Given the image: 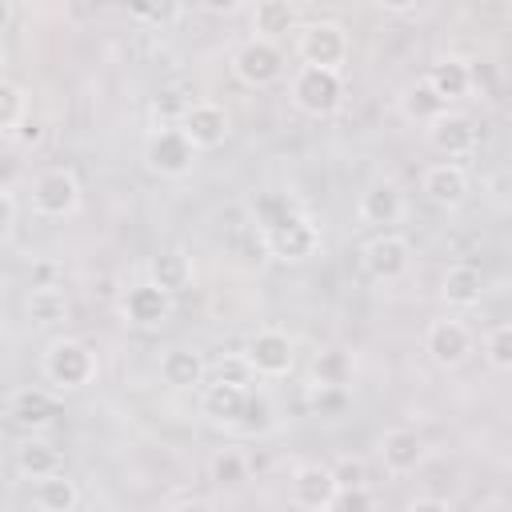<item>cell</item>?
Segmentation results:
<instances>
[{
    "instance_id": "25",
    "label": "cell",
    "mask_w": 512,
    "mask_h": 512,
    "mask_svg": "<svg viewBox=\"0 0 512 512\" xmlns=\"http://www.w3.org/2000/svg\"><path fill=\"white\" fill-rule=\"evenodd\" d=\"M212 368L204 364V356L196 348H168L160 356V380L168 388H204V376Z\"/></svg>"
},
{
    "instance_id": "20",
    "label": "cell",
    "mask_w": 512,
    "mask_h": 512,
    "mask_svg": "<svg viewBox=\"0 0 512 512\" xmlns=\"http://www.w3.org/2000/svg\"><path fill=\"white\" fill-rule=\"evenodd\" d=\"M148 280H152L156 288H164L168 296L192 288V280H196L192 256H188L184 248H160V252L148 260Z\"/></svg>"
},
{
    "instance_id": "17",
    "label": "cell",
    "mask_w": 512,
    "mask_h": 512,
    "mask_svg": "<svg viewBox=\"0 0 512 512\" xmlns=\"http://www.w3.org/2000/svg\"><path fill=\"white\" fill-rule=\"evenodd\" d=\"M264 248L276 260H308L320 248V224L308 212H296L284 228H276L272 236H264Z\"/></svg>"
},
{
    "instance_id": "28",
    "label": "cell",
    "mask_w": 512,
    "mask_h": 512,
    "mask_svg": "<svg viewBox=\"0 0 512 512\" xmlns=\"http://www.w3.org/2000/svg\"><path fill=\"white\" fill-rule=\"evenodd\" d=\"M400 112H404L412 124H424V128H428V124H436V120L448 112V104L436 96V88H432L424 76H416V80L400 92Z\"/></svg>"
},
{
    "instance_id": "23",
    "label": "cell",
    "mask_w": 512,
    "mask_h": 512,
    "mask_svg": "<svg viewBox=\"0 0 512 512\" xmlns=\"http://www.w3.org/2000/svg\"><path fill=\"white\" fill-rule=\"evenodd\" d=\"M424 80L436 88V96H440L444 104L464 100V96L472 92V84H476L472 64H468V60H460V56H440V60H436V64L424 72Z\"/></svg>"
},
{
    "instance_id": "15",
    "label": "cell",
    "mask_w": 512,
    "mask_h": 512,
    "mask_svg": "<svg viewBox=\"0 0 512 512\" xmlns=\"http://www.w3.org/2000/svg\"><path fill=\"white\" fill-rule=\"evenodd\" d=\"M420 192L428 204L452 212L468 200V172L456 164V160H440V164H428L424 176H420Z\"/></svg>"
},
{
    "instance_id": "18",
    "label": "cell",
    "mask_w": 512,
    "mask_h": 512,
    "mask_svg": "<svg viewBox=\"0 0 512 512\" xmlns=\"http://www.w3.org/2000/svg\"><path fill=\"white\" fill-rule=\"evenodd\" d=\"M248 400H252V388H232V384H216V380H208L200 388V412L220 428H240Z\"/></svg>"
},
{
    "instance_id": "32",
    "label": "cell",
    "mask_w": 512,
    "mask_h": 512,
    "mask_svg": "<svg viewBox=\"0 0 512 512\" xmlns=\"http://www.w3.org/2000/svg\"><path fill=\"white\" fill-rule=\"evenodd\" d=\"M208 476L220 484V488H240L248 480V456L236 452V448H220L212 460H208Z\"/></svg>"
},
{
    "instance_id": "3",
    "label": "cell",
    "mask_w": 512,
    "mask_h": 512,
    "mask_svg": "<svg viewBox=\"0 0 512 512\" xmlns=\"http://www.w3.org/2000/svg\"><path fill=\"white\" fill-rule=\"evenodd\" d=\"M288 96L304 116L324 120V116L340 112V104H344V72H324V68L300 64L288 80Z\"/></svg>"
},
{
    "instance_id": "21",
    "label": "cell",
    "mask_w": 512,
    "mask_h": 512,
    "mask_svg": "<svg viewBox=\"0 0 512 512\" xmlns=\"http://www.w3.org/2000/svg\"><path fill=\"white\" fill-rule=\"evenodd\" d=\"M16 472L36 484V480H48V476L64 472V456H60V448L52 440L28 436V440L16 444Z\"/></svg>"
},
{
    "instance_id": "16",
    "label": "cell",
    "mask_w": 512,
    "mask_h": 512,
    "mask_svg": "<svg viewBox=\"0 0 512 512\" xmlns=\"http://www.w3.org/2000/svg\"><path fill=\"white\" fill-rule=\"evenodd\" d=\"M356 212H360V220H364V224H376V228H384V232H388V224H400V220H404L408 200H404V192H400V184H396V180L380 176V180H372V184L360 192Z\"/></svg>"
},
{
    "instance_id": "33",
    "label": "cell",
    "mask_w": 512,
    "mask_h": 512,
    "mask_svg": "<svg viewBox=\"0 0 512 512\" xmlns=\"http://www.w3.org/2000/svg\"><path fill=\"white\" fill-rule=\"evenodd\" d=\"M212 380L216 384H232V388H256V368L248 364V356L244 352H228V356H220L216 364H212Z\"/></svg>"
},
{
    "instance_id": "1",
    "label": "cell",
    "mask_w": 512,
    "mask_h": 512,
    "mask_svg": "<svg viewBox=\"0 0 512 512\" xmlns=\"http://www.w3.org/2000/svg\"><path fill=\"white\" fill-rule=\"evenodd\" d=\"M40 376L56 392H80L100 376L96 348L88 340H80V336H56L40 352Z\"/></svg>"
},
{
    "instance_id": "43",
    "label": "cell",
    "mask_w": 512,
    "mask_h": 512,
    "mask_svg": "<svg viewBox=\"0 0 512 512\" xmlns=\"http://www.w3.org/2000/svg\"><path fill=\"white\" fill-rule=\"evenodd\" d=\"M376 8L380 12H392V16H412L416 12V0H380Z\"/></svg>"
},
{
    "instance_id": "46",
    "label": "cell",
    "mask_w": 512,
    "mask_h": 512,
    "mask_svg": "<svg viewBox=\"0 0 512 512\" xmlns=\"http://www.w3.org/2000/svg\"><path fill=\"white\" fill-rule=\"evenodd\" d=\"M204 8H208V12H236L240 4H232V0H224V4H204Z\"/></svg>"
},
{
    "instance_id": "13",
    "label": "cell",
    "mask_w": 512,
    "mask_h": 512,
    "mask_svg": "<svg viewBox=\"0 0 512 512\" xmlns=\"http://www.w3.org/2000/svg\"><path fill=\"white\" fill-rule=\"evenodd\" d=\"M428 456V444L416 428L408 424H396V428H384L380 436V464L388 476H412Z\"/></svg>"
},
{
    "instance_id": "24",
    "label": "cell",
    "mask_w": 512,
    "mask_h": 512,
    "mask_svg": "<svg viewBox=\"0 0 512 512\" xmlns=\"http://www.w3.org/2000/svg\"><path fill=\"white\" fill-rule=\"evenodd\" d=\"M480 292H484V276L476 264H448L444 280H440V300L456 312L464 308H476L480 304Z\"/></svg>"
},
{
    "instance_id": "14",
    "label": "cell",
    "mask_w": 512,
    "mask_h": 512,
    "mask_svg": "<svg viewBox=\"0 0 512 512\" xmlns=\"http://www.w3.org/2000/svg\"><path fill=\"white\" fill-rule=\"evenodd\" d=\"M424 132H428V144H432L444 160H464V156H472V152H476V144H480L472 116L452 112V108H448L436 124H428Z\"/></svg>"
},
{
    "instance_id": "11",
    "label": "cell",
    "mask_w": 512,
    "mask_h": 512,
    "mask_svg": "<svg viewBox=\"0 0 512 512\" xmlns=\"http://www.w3.org/2000/svg\"><path fill=\"white\" fill-rule=\"evenodd\" d=\"M172 296L164 292V288H156L152 280H136V284H128L124 288V296H120V316H124V324H132V328H140V332H152V328H164L168 320H172Z\"/></svg>"
},
{
    "instance_id": "27",
    "label": "cell",
    "mask_w": 512,
    "mask_h": 512,
    "mask_svg": "<svg viewBox=\"0 0 512 512\" xmlns=\"http://www.w3.org/2000/svg\"><path fill=\"white\" fill-rule=\"evenodd\" d=\"M32 508L36 512H76L80 508V488L68 472H56L48 480L32 484Z\"/></svg>"
},
{
    "instance_id": "37",
    "label": "cell",
    "mask_w": 512,
    "mask_h": 512,
    "mask_svg": "<svg viewBox=\"0 0 512 512\" xmlns=\"http://www.w3.org/2000/svg\"><path fill=\"white\" fill-rule=\"evenodd\" d=\"M332 472H336L340 488H368V468H364L360 456H340V460L332 464Z\"/></svg>"
},
{
    "instance_id": "5",
    "label": "cell",
    "mask_w": 512,
    "mask_h": 512,
    "mask_svg": "<svg viewBox=\"0 0 512 512\" xmlns=\"http://www.w3.org/2000/svg\"><path fill=\"white\" fill-rule=\"evenodd\" d=\"M28 196H32V212L44 220H68L80 212V180L64 164L36 172L28 184Z\"/></svg>"
},
{
    "instance_id": "7",
    "label": "cell",
    "mask_w": 512,
    "mask_h": 512,
    "mask_svg": "<svg viewBox=\"0 0 512 512\" xmlns=\"http://www.w3.org/2000/svg\"><path fill=\"white\" fill-rule=\"evenodd\" d=\"M244 356H248V364L256 368L260 380H280V376H288L292 364H296V340H292L284 328L264 324V328H256V332L248 336Z\"/></svg>"
},
{
    "instance_id": "26",
    "label": "cell",
    "mask_w": 512,
    "mask_h": 512,
    "mask_svg": "<svg viewBox=\"0 0 512 512\" xmlns=\"http://www.w3.org/2000/svg\"><path fill=\"white\" fill-rule=\"evenodd\" d=\"M28 120H32V92H28L20 80L4 76V80H0V132H4L8 140H16Z\"/></svg>"
},
{
    "instance_id": "44",
    "label": "cell",
    "mask_w": 512,
    "mask_h": 512,
    "mask_svg": "<svg viewBox=\"0 0 512 512\" xmlns=\"http://www.w3.org/2000/svg\"><path fill=\"white\" fill-rule=\"evenodd\" d=\"M172 512H220L212 500H204V496H192V500H180Z\"/></svg>"
},
{
    "instance_id": "38",
    "label": "cell",
    "mask_w": 512,
    "mask_h": 512,
    "mask_svg": "<svg viewBox=\"0 0 512 512\" xmlns=\"http://www.w3.org/2000/svg\"><path fill=\"white\" fill-rule=\"evenodd\" d=\"M332 512H372V492L368 488H340Z\"/></svg>"
},
{
    "instance_id": "30",
    "label": "cell",
    "mask_w": 512,
    "mask_h": 512,
    "mask_svg": "<svg viewBox=\"0 0 512 512\" xmlns=\"http://www.w3.org/2000/svg\"><path fill=\"white\" fill-rule=\"evenodd\" d=\"M296 212H300V208H296L292 196H284V192H260V196L252 200V224H256L260 240L272 236L276 228H284Z\"/></svg>"
},
{
    "instance_id": "19",
    "label": "cell",
    "mask_w": 512,
    "mask_h": 512,
    "mask_svg": "<svg viewBox=\"0 0 512 512\" xmlns=\"http://www.w3.org/2000/svg\"><path fill=\"white\" fill-rule=\"evenodd\" d=\"M8 416H12V424H20L24 432L36 436L40 428L52 424L56 400H52V392H44V388H12V392H8Z\"/></svg>"
},
{
    "instance_id": "31",
    "label": "cell",
    "mask_w": 512,
    "mask_h": 512,
    "mask_svg": "<svg viewBox=\"0 0 512 512\" xmlns=\"http://www.w3.org/2000/svg\"><path fill=\"white\" fill-rule=\"evenodd\" d=\"M24 316L36 324V328H56L68 320V296L64 288H32L28 300H24Z\"/></svg>"
},
{
    "instance_id": "39",
    "label": "cell",
    "mask_w": 512,
    "mask_h": 512,
    "mask_svg": "<svg viewBox=\"0 0 512 512\" xmlns=\"http://www.w3.org/2000/svg\"><path fill=\"white\" fill-rule=\"evenodd\" d=\"M16 212H20L16 192H12V188H0V240H12V232H16Z\"/></svg>"
},
{
    "instance_id": "12",
    "label": "cell",
    "mask_w": 512,
    "mask_h": 512,
    "mask_svg": "<svg viewBox=\"0 0 512 512\" xmlns=\"http://www.w3.org/2000/svg\"><path fill=\"white\" fill-rule=\"evenodd\" d=\"M176 128L196 144V152H212V148H220V144L228 140L232 116H228V108L216 104V100H192V104L184 108V116L176 120Z\"/></svg>"
},
{
    "instance_id": "35",
    "label": "cell",
    "mask_w": 512,
    "mask_h": 512,
    "mask_svg": "<svg viewBox=\"0 0 512 512\" xmlns=\"http://www.w3.org/2000/svg\"><path fill=\"white\" fill-rule=\"evenodd\" d=\"M484 360L496 372H512V324H496L484 336Z\"/></svg>"
},
{
    "instance_id": "4",
    "label": "cell",
    "mask_w": 512,
    "mask_h": 512,
    "mask_svg": "<svg viewBox=\"0 0 512 512\" xmlns=\"http://www.w3.org/2000/svg\"><path fill=\"white\" fill-rule=\"evenodd\" d=\"M200 152L196 144L176 128V124H156L148 136H144V164L148 172L164 176V180H180L196 168Z\"/></svg>"
},
{
    "instance_id": "29",
    "label": "cell",
    "mask_w": 512,
    "mask_h": 512,
    "mask_svg": "<svg viewBox=\"0 0 512 512\" xmlns=\"http://www.w3.org/2000/svg\"><path fill=\"white\" fill-rule=\"evenodd\" d=\"M356 376V360L348 348H320L312 356V388H348Z\"/></svg>"
},
{
    "instance_id": "40",
    "label": "cell",
    "mask_w": 512,
    "mask_h": 512,
    "mask_svg": "<svg viewBox=\"0 0 512 512\" xmlns=\"http://www.w3.org/2000/svg\"><path fill=\"white\" fill-rule=\"evenodd\" d=\"M344 400H348V388H312V404L324 416H336L344 408Z\"/></svg>"
},
{
    "instance_id": "8",
    "label": "cell",
    "mask_w": 512,
    "mask_h": 512,
    "mask_svg": "<svg viewBox=\"0 0 512 512\" xmlns=\"http://www.w3.org/2000/svg\"><path fill=\"white\" fill-rule=\"evenodd\" d=\"M424 352H428V360H432L436 368L452 372V368H460V364L476 352V336H472V328H468L464 320L440 316V320H432V324L424 328Z\"/></svg>"
},
{
    "instance_id": "41",
    "label": "cell",
    "mask_w": 512,
    "mask_h": 512,
    "mask_svg": "<svg viewBox=\"0 0 512 512\" xmlns=\"http://www.w3.org/2000/svg\"><path fill=\"white\" fill-rule=\"evenodd\" d=\"M32 288H60V264L48 256L32 260Z\"/></svg>"
},
{
    "instance_id": "2",
    "label": "cell",
    "mask_w": 512,
    "mask_h": 512,
    "mask_svg": "<svg viewBox=\"0 0 512 512\" xmlns=\"http://www.w3.org/2000/svg\"><path fill=\"white\" fill-rule=\"evenodd\" d=\"M296 56L308 68L344 72V64L352 60V36L340 20H308L296 32Z\"/></svg>"
},
{
    "instance_id": "34",
    "label": "cell",
    "mask_w": 512,
    "mask_h": 512,
    "mask_svg": "<svg viewBox=\"0 0 512 512\" xmlns=\"http://www.w3.org/2000/svg\"><path fill=\"white\" fill-rule=\"evenodd\" d=\"M272 428H276V404H272L264 392L252 388L248 412H244V420H240L236 432H244V436H264V432H272Z\"/></svg>"
},
{
    "instance_id": "42",
    "label": "cell",
    "mask_w": 512,
    "mask_h": 512,
    "mask_svg": "<svg viewBox=\"0 0 512 512\" xmlns=\"http://www.w3.org/2000/svg\"><path fill=\"white\" fill-rule=\"evenodd\" d=\"M408 512H452V504L444 496H416L408 504Z\"/></svg>"
},
{
    "instance_id": "10",
    "label": "cell",
    "mask_w": 512,
    "mask_h": 512,
    "mask_svg": "<svg viewBox=\"0 0 512 512\" xmlns=\"http://www.w3.org/2000/svg\"><path fill=\"white\" fill-rule=\"evenodd\" d=\"M288 496L300 512H332V504L340 496V480H336L332 464L308 460V464H296V472L288 480Z\"/></svg>"
},
{
    "instance_id": "45",
    "label": "cell",
    "mask_w": 512,
    "mask_h": 512,
    "mask_svg": "<svg viewBox=\"0 0 512 512\" xmlns=\"http://www.w3.org/2000/svg\"><path fill=\"white\" fill-rule=\"evenodd\" d=\"M40 136H44V124H40V120H28L24 132H20L16 140H24V144H40Z\"/></svg>"
},
{
    "instance_id": "9",
    "label": "cell",
    "mask_w": 512,
    "mask_h": 512,
    "mask_svg": "<svg viewBox=\"0 0 512 512\" xmlns=\"http://www.w3.org/2000/svg\"><path fill=\"white\" fill-rule=\"evenodd\" d=\"M360 268L376 280V284H396L408 276L412 268V244L400 232H380L360 248Z\"/></svg>"
},
{
    "instance_id": "36",
    "label": "cell",
    "mask_w": 512,
    "mask_h": 512,
    "mask_svg": "<svg viewBox=\"0 0 512 512\" xmlns=\"http://www.w3.org/2000/svg\"><path fill=\"white\" fill-rule=\"evenodd\" d=\"M180 4H132L128 16L140 20V24H152V28H168L172 20H180Z\"/></svg>"
},
{
    "instance_id": "6",
    "label": "cell",
    "mask_w": 512,
    "mask_h": 512,
    "mask_svg": "<svg viewBox=\"0 0 512 512\" xmlns=\"http://www.w3.org/2000/svg\"><path fill=\"white\" fill-rule=\"evenodd\" d=\"M228 68L244 88H268V84H276L284 76V48L272 44V40L248 36L244 44H236Z\"/></svg>"
},
{
    "instance_id": "22",
    "label": "cell",
    "mask_w": 512,
    "mask_h": 512,
    "mask_svg": "<svg viewBox=\"0 0 512 512\" xmlns=\"http://www.w3.org/2000/svg\"><path fill=\"white\" fill-rule=\"evenodd\" d=\"M248 20H252V36L272 40V44H280V36H288V32H300V12L288 0H260L248 12Z\"/></svg>"
}]
</instances>
